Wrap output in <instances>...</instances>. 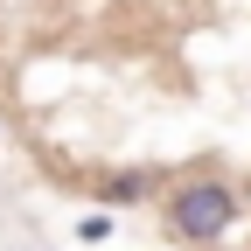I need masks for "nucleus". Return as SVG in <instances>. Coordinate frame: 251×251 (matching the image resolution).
<instances>
[{"label": "nucleus", "instance_id": "nucleus-3", "mask_svg": "<svg viewBox=\"0 0 251 251\" xmlns=\"http://www.w3.org/2000/svg\"><path fill=\"white\" fill-rule=\"evenodd\" d=\"M112 230H119V216H112V209H91L84 224H77V237H84V244H105Z\"/></svg>", "mask_w": 251, "mask_h": 251}, {"label": "nucleus", "instance_id": "nucleus-2", "mask_svg": "<svg viewBox=\"0 0 251 251\" xmlns=\"http://www.w3.org/2000/svg\"><path fill=\"white\" fill-rule=\"evenodd\" d=\"M161 188H168L161 168H112L91 181V196H98V209H147V202H161Z\"/></svg>", "mask_w": 251, "mask_h": 251}, {"label": "nucleus", "instance_id": "nucleus-1", "mask_svg": "<svg viewBox=\"0 0 251 251\" xmlns=\"http://www.w3.org/2000/svg\"><path fill=\"white\" fill-rule=\"evenodd\" d=\"M161 230L188 251H202L216 237H230V224L244 216V188L224 175V168H188V175H168L161 188Z\"/></svg>", "mask_w": 251, "mask_h": 251}]
</instances>
